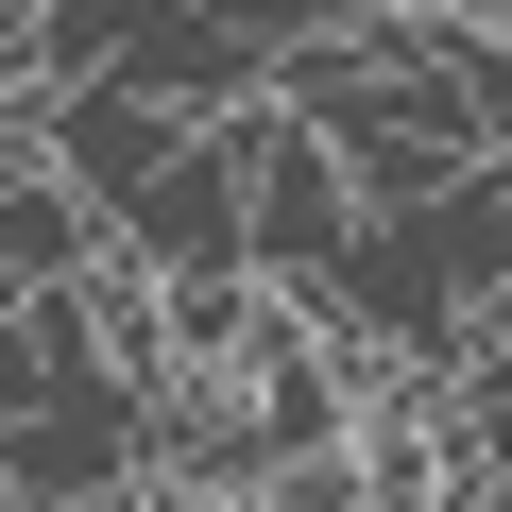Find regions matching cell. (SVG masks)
I'll return each mask as SVG.
<instances>
[{
    "label": "cell",
    "instance_id": "1",
    "mask_svg": "<svg viewBox=\"0 0 512 512\" xmlns=\"http://www.w3.org/2000/svg\"><path fill=\"white\" fill-rule=\"evenodd\" d=\"M359 222H376V205H359V171H342L325 120L239 103V256H256V274H274V291H325Z\"/></svg>",
    "mask_w": 512,
    "mask_h": 512
},
{
    "label": "cell",
    "instance_id": "2",
    "mask_svg": "<svg viewBox=\"0 0 512 512\" xmlns=\"http://www.w3.org/2000/svg\"><path fill=\"white\" fill-rule=\"evenodd\" d=\"M103 86H137L171 120H239V103H274V35H256L239 0H137V35H120Z\"/></svg>",
    "mask_w": 512,
    "mask_h": 512
},
{
    "label": "cell",
    "instance_id": "3",
    "mask_svg": "<svg viewBox=\"0 0 512 512\" xmlns=\"http://www.w3.org/2000/svg\"><path fill=\"white\" fill-rule=\"evenodd\" d=\"M103 239L137 256V274H205V256H239V120L171 137V171H154V188H120V205H103ZM239 274H256V256H239Z\"/></svg>",
    "mask_w": 512,
    "mask_h": 512
},
{
    "label": "cell",
    "instance_id": "4",
    "mask_svg": "<svg viewBox=\"0 0 512 512\" xmlns=\"http://www.w3.org/2000/svg\"><path fill=\"white\" fill-rule=\"evenodd\" d=\"M171 137H205V120H171V103H137V86H52V103H35V171H69L86 205L154 188Z\"/></svg>",
    "mask_w": 512,
    "mask_h": 512
},
{
    "label": "cell",
    "instance_id": "5",
    "mask_svg": "<svg viewBox=\"0 0 512 512\" xmlns=\"http://www.w3.org/2000/svg\"><path fill=\"white\" fill-rule=\"evenodd\" d=\"M0 461H18V512L120 495V478H137V393H52L35 427H0Z\"/></svg>",
    "mask_w": 512,
    "mask_h": 512
},
{
    "label": "cell",
    "instance_id": "6",
    "mask_svg": "<svg viewBox=\"0 0 512 512\" xmlns=\"http://www.w3.org/2000/svg\"><path fill=\"white\" fill-rule=\"evenodd\" d=\"M256 342H274V274H239V256L154 274V376H239Z\"/></svg>",
    "mask_w": 512,
    "mask_h": 512
},
{
    "label": "cell",
    "instance_id": "7",
    "mask_svg": "<svg viewBox=\"0 0 512 512\" xmlns=\"http://www.w3.org/2000/svg\"><path fill=\"white\" fill-rule=\"evenodd\" d=\"M86 256H103V205L69 171H18V188H0V291H69Z\"/></svg>",
    "mask_w": 512,
    "mask_h": 512
},
{
    "label": "cell",
    "instance_id": "8",
    "mask_svg": "<svg viewBox=\"0 0 512 512\" xmlns=\"http://www.w3.org/2000/svg\"><path fill=\"white\" fill-rule=\"evenodd\" d=\"M137 35V0H35V86H103Z\"/></svg>",
    "mask_w": 512,
    "mask_h": 512
},
{
    "label": "cell",
    "instance_id": "9",
    "mask_svg": "<svg viewBox=\"0 0 512 512\" xmlns=\"http://www.w3.org/2000/svg\"><path fill=\"white\" fill-rule=\"evenodd\" d=\"M35 103H52V86H0V188L35 171Z\"/></svg>",
    "mask_w": 512,
    "mask_h": 512
},
{
    "label": "cell",
    "instance_id": "10",
    "mask_svg": "<svg viewBox=\"0 0 512 512\" xmlns=\"http://www.w3.org/2000/svg\"><path fill=\"white\" fill-rule=\"evenodd\" d=\"M478 35H495V52H512V0H478Z\"/></svg>",
    "mask_w": 512,
    "mask_h": 512
},
{
    "label": "cell",
    "instance_id": "11",
    "mask_svg": "<svg viewBox=\"0 0 512 512\" xmlns=\"http://www.w3.org/2000/svg\"><path fill=\"white\" fill-rule=\"evenodd\" d=\"M0 512H18V461H0Z\"/></svg>",
    "mask_w": 512,
    "mask_h": 512
},
{
    "label": "cell",
    "instance_id": "12",
    "mask_svg": "<svg viewBox=\"0 0 512 512\" xmlns=\"http://www.w3.org/2000/svg\"><path fill=\"white\" fill-rule=\"evenodd\" d=\"M495 154H512V137H495Z\"/></svg>",
    "mask_w": 512,
    "mask_h": 512
}]
</instances>
